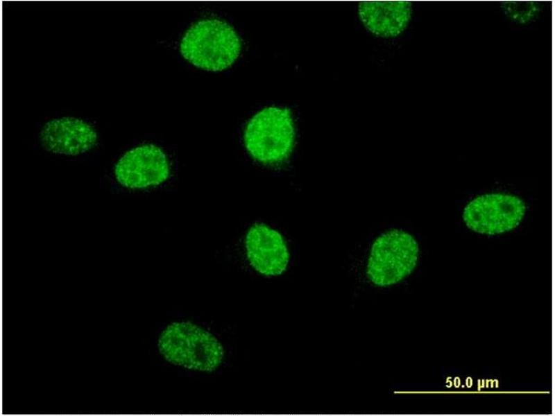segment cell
I'll return each instance as SVG.
<instances>
[{"label": "cell", "mask_w": 555, "mask_h": 416, "mask_svg": "<svg viewBox=\"0 0 555 416\" xmlns=\"http://www.w3.org/2000/svg\"><path fill=\"white\" fill-rule=\"evenodd\" d=\"M157 349L166 362L200 372L216 371L225 358V349L218 338L190 321L168 324L158 337Z\"/></svg>", "instance_id": "obj_1"}, {"label": "cell", "mask_w": 555, "mask_h": 416, "mask_svg": "<svg viewBox=\"0 0 555 416\" xmlns=\"http://www.w3.org/2000/svg\"><path fill=\"white\" fill-rule=\"evenodd\" d=\"M296 140V129L290 109L268 107L255 114L244 133L249 154L264 164H277L291 155Z\"/></svg>", "instance_id": "obj_3"}, {"label": "cell", "mask_w": 555, "mask_h": 416, "mask_svg": "<svg viewBox=\"0 0 555 416\" xmlns=\"http://www.w3.org/2000/svg\"><path fill=\"white\" fill-rule=\"evenodd\" d=\"M526 212V205L519 197L504 193L479 196L466 206L463 219L471 230L494 235L518 227Z\"/></svg>", "instance_id": "obj_5"}, {"label": "cell", "mask_w": 555, "mask_h": 416, "mask_svg": "<svg viewBox=\"0 0 555 416\" xmlns=\"http://www.w3.org/2000/svg\"><path fill=\"white\" fill-rule=\"evenodd\" d=\"M245 246L250 266L259 274L278 276L287 270L290 254L284 238L277 230L256 223L247 232Z\"/></svg>", "instance_id": "obj_7"}, {"label": "cell", "mask_w": 555, "mask_h": 416, "mask_svg": "<svg viewBox=\"0 0 555 416\" xmlns=\"http://www.w3.org/2000/svg\"><path fill=\"white\" fill-rule=\"evenodd\" d=\"M39 139L43 148L49 153L76 156L96 146L98 134L80 119L62 117L47 121L40 130Z\"/></svg>", "instance_id": "obj_8"}, {"label": "cell", "mask_w": 555, "mask_h": 416, "mask_svg": "<svg viewBox=\"0 0 555 416\" xmlns=\"http://www.w3.org/2000/svg\"><path fill=\"white\" fill-rule=\"evenodd\" d=\"M419 257L414 237L402 229H390L373 242L366 266L368 279L376 286L396 284L416 268Z\"/></svg>", "instance_id": "obj_4"}, {"label": "cell", "mask_w": 555, "mask_h": 416, "mask_svg": "<svg viewBox=\"0 0 555 416\" xmlns=\"http://www.w3.org/2000/svg\"><path fill=\"white\" fill-rule=\"evenodd\" d=\"M413 5L407 1H364L358 4L359 17L373 35L395 37L408 27Z\"/></svg>", "instance_id": "obj_9"}, {"label": "cell", "mask_w": 555, "mask_h": 416, "mask_svg": "<svg viewBox=\"0 0 555 416\" xmlns=\"http://www.w3.org/2000/svg\"><path fill=\"white\" fill-rule=\"evenodd\" d=\"M500 7L506 18L520 25L536 20L543 10L542 4L538 1H503Z\"/></svg>", "instance_id": "obj_10"}, {"label": "cell", "mask_w": 555, "mask_h": 416, "mask_svg": "<svg viewBox=\"0 0 555 416\" xmlns=\"http://www.w3.org/2000/svg\"><path fill=\"white\" fill-rule=\"evenodd\" d=\"M241 41L228 23L205 19L193 24L184 35L180 53L193 65L207 71L230 67L241 51Z\"/></svg>", "instance_id": "obj_2"}, {"label": "cell", "mask_w": 555, "mask_h": 416, "mask_svg": "<svg viewBox=\"0 0 555 416\" xmlns=\"http://www.w3.org/2000/svg\"><path fill=\"white\" fill-rule=\"evenodd\" d=\"M114 174L121 186L140 189L164 182L169 176L170 167L161 148L144 144L125 153L116 163Z\"/></svg>", "instance_id": "obj_6"}]
</instances>
